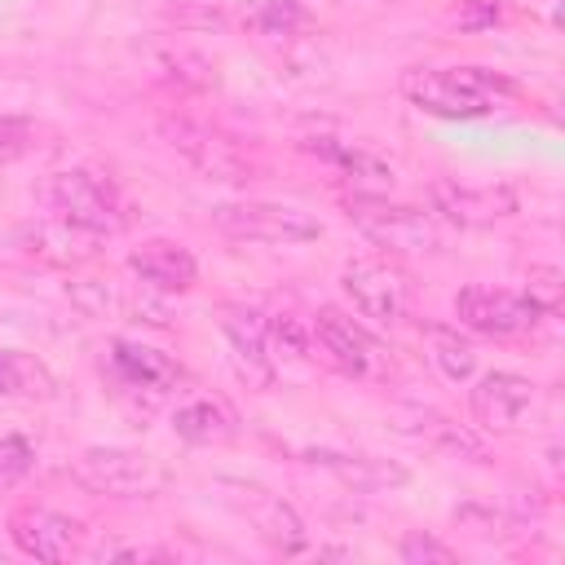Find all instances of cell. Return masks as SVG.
Instances as JSON below:
<instances>
[{
  "label": "cell",
  "mask_w": 565,
  "mask_h": 565,
  "mask_svg": "<svg viewBox=\"0 0 565 565\" xmlns=\"http://www.w3.org/2000/svg\"><path fill=\"white\" fill-rule=\"evenodd\" d=\"M309 340L313 349L349 380H371L380 366V349L366 335V327H358L353 318H344L340 309H318L309 322Z\"/></svg>",
  "instance_id": "cell-13"
},
{
  "label": "cell",
  "mask_w": 565,
  "mask_h": 565,
  "mask_svg": "<svg viewBox=\"0 0 565 565\" xmlns=\"http://www.w3.org/2000/svg\"><path fill=\"white\" fill-rule=\"evenodd\" d=\"M402 97L437 119H486L521 97V88L490 66H406Z\"/></svg>",
  "instance_id": "cell-1"
},
{
  "label": "cell",
  "mask_w": 565,
  "mask_h": 565,
  "mask_svg": "<svg viewBox=\"0 0 565 565\" xmlns=\"http://www.w3.org/2000/svg\"><path fill=\"white\" fill-rule=\"evenodd\" d=\"M225 490H230V503L252 521V530H256L274 552L296 556V552L309 547V530H305L300 512H296L282 494H274V490H265V486H256V481H225Z\"/></svg>",
  "instance_id": "cell-10"
},
{
  "label": "cell",
  "mask_w": 565,
  "mask_h": 565,
  "mask_svg": "<svg viewBox=\"0 0 565 565\" xmlns=\"http://www.w3.org/2000/svg\"><path fill=\"white\" fill-rule=\"evenodd\" d=\"M31 141H35V128H31L26 119H18V115H0V163L22 159V154L31 150Z\"/></svg>",
  "instance_id": "cell-27"
},
{
  "label": "cell",
  "mask_w": 565,
  "mask_h": 565,
  "mask_svg": "<svg viewBox=\"0 0 565 565\" xmlns=\"http://www.w3.org/2000/svg\"><path fill=\"white\" fill-rule=\"evenodd\" d=\"M106 371L119 384V393L150 397V402L163 397V393H172L177 380H181V366L168 353H159L150 344H137V340H115L106 349Z\"/></svg>",
  "instance_id": "cell-15"
},
{
  "label": "cell",
  "mask_w": 565,
  "mask_h": 565,
  "mask_svg": "<svg viewBox=\"0 0 565 565\" xmlns=\"http://www.w3.org/2000/svg\"><path fill=\"white\" fill-rule=\"evenodd\" d=\"M212 225L234 238V243H269V247H287V243H309L322 234L318 216H309L305 207L291 203H265V199H243V203H221L212 207Z\"/></svg>",
  "instance_id": "cell-5"
},
{
  "label": "cell",
  "mask_w": 565,
  "mask_h": 565,
  "mask_svg": "<svg viewBox=\"0 0 565 565\" xmlns=\"http://www.w3.org/2000/svg\"><path fill=\"white\" fill-rule=\"evenodd\" d=\"M9 539L18 543V552L35 556V561H71L79 552L84 525L66 512L40 508V503H22L9 512Z\"/></svg>",
  "instance_id": "cell-14"
},
{
  "label": "cell",
  "mask_w": 565,
  "mask_h": 565,
  "mask_svg": "<svg viewBox=\"0 0 565 565\" xmlns=\"http://www.w3.org/2000/svg\"><path fill=\"white\" fill-rule=\"evenodd\" d=\"M71 477L93 490V494H115V499H146L168 486V468L128 446H88L71 459Z\"/></svg>",
  "instance_id": "cell-4"
},
{
  "label": "cell",
  "mask_w": 565,
  "mask_h": 565,
  "mask_svg": "<svg viewBox=\"0 0 565 565\" xmlns=\"http://www.w3.org/2000/svg\"><path fill=\"white\" fill-rule=\"evenodd\" d=\"M313 463L340 472L344 481L362 486V490H375V486H402L406 481V468L388 463V459H375V455H335V450H313L309 455Z\"/></svg>",
  "instance_id": "cell-20"
},
{
  "label": "cell",
  "mask_w": 565,
  "mask_h": 565,
  "mask_svg": "<svg viewBox=\"0 0 565 565\" xmlns=\"http://www.w3.org/2000/svg\"><path fill=\"white\" fill-rule=\"evenodd\" d=\"M243 26L265 40H287L309 26V9L300 0H252L243 4Z\"/></svg>",
  "instance_id": "cell-21"
},
{
  "label": "cell",
  "mask_w": 565,
  "mask_h": 565,
  "mask_svg": "<svg viewBox=\"0 0 565 565\" xmlns=\"http://www.w3.org/2000/svg\"><path fill=\"white\" fill-rule=\"evenodd\" d=\"M534 402H539L534 380H525L516 371H486L468 388V411H472L477 428H486V433H521Z\"/></svg>",
  "instance_id": "cell-9"
},
{
  "label": "cell",
  "mask_w": 565,
  "mask_h": 565,
  "mask_svg": "<svg viewBox=\"0 0 565 565\" xmlns=\"http://www.w3.org/2000/svg\"><path fill=\"white\" fill-rule=\"evenodd\" d=\"M450 18H455L459 26H468V31H477V26H494V22H499V4H494V0H463Z\"/></svg>",
  "instance_id": "cell-28"
},
{
  "label": "cell",
  "mask_w": 565,
  "mask_h": 565,
  "mask_svg": "<svg viewBox=\"0 0 565 565\" xmlns=\"http://www.w3.org/2000/svg\"><path fill=\"white\" fill-rule=\"evenodd\" d=\"M428 349H433V366H437L450 384L472 380L477 353H472V344L459 335V327H428Z\"/></svg>",
  "instance_id": "cell-23"
},
{
  "label": "cell",
  "mask_w": 565,
  "mask_h": 565,
  "mask_svg": "<svg viewBox=\"0 0 565 565\" xmlns=\"http://www.w3.org/2000/svg\"><path fill=\"white\" fill-rule=\"evenodd\" d=\"M340 287H344V296L353 300V309L371 327H393L406 313V278H402V269L393 260L375 256V252L349 256L344 269H340Z\"/></svg>",
  "instance_id": "cell-7"
},
{
  "label": "cell",
  "mask_w": 565,
  "mask_h": 565,
  "mask_svg": "<svg viewBox=\"0 0 565 565\" xmlns=\"http://www.w3.org/2000/svg\"><path fill=\"white\" fill-rule=\"evenodd\" d=\"M128 269L137 274L141 287L163 296H181L199 282V260L177 238H146L141 247L128 252Z\"/></svg>",
  "instance_id": "cell-16"
},
{
  "label": "cell",
  "mask_w": 565,
  "mask_h": 565,
  "mask_svg": "<svg viewBox=\"0 0 565 565\" xmlns=\"http://www.w3.org/2000/svg\"><path fill=\"white\" fill-rule=\"evenodd\" d=\"M26 252L49 260V265H84V260H93L102 252V238L79 230V225H71V221H62V216H49V221L26 230Z\"/></svg>",
  "instance_id": "cell-17"
},
{
  "label": "cell",
  "mask_w": 565,
  "mask_h": 565,
  "mask_svg": "<svg viewBox=\"0 0 565 565\" xmlns=\"http://www.w3.org/2000/svg\"><path fill=\"white\" fill-rule=\"evenodd\" d=\"M561 291H565V282H561V269H552V265H534V269L525 274V287H521L525 305H530L539 318H547V313L561 309Z\"/></svg>",
  "instance_id": "cell-24"
},
{
  "label": "cell",
  "mask_w": 565,
  "mask_h": 565,
  "mask_svg": "<svg viewBox=\"0 0 565 565\" xmlns=\"http://www.w3.org/2000/svg\"><path fill=\"white\" fill-rule=\"evenodd\" d=\"M221 335H225V349H230V366L234 375L265 393L274 388V349H269V327H265V313L247 309V305H221Z\"/></svg>",
  "instance_id": "cell-8"
},
{
  "label": "cell",
  "mask_w": 565,
  "mask_h": 565,
  "mask_svg": "<svg viewBox=\"0 0 565 565\" xmlns=\"http://www.w3.org/2000/svg\"><path fill=\"white\" fill-rule=\"evenodd\" d=\"M31 463H35L31 441L18 437V433H4V437H0V490L18 486V481L31 472Z\"/></svg>",
  "instance_id": "cell-25"
},
{
  "label": "cell",
  "mask_w": 565,
  "mask_h": 565,
  "mask_svg": "<svg viewBox=\"0 0 565 565\" xmlns=\"http://www.w3.org/2000/svg\"><path fill=\"white\" fill-rule=\"evenodd\" d=\"M455 318L459 327L477 331V335H490V340H508V335H521L539 322V313L525 305L521 291H508V287H486V282H472L455 296Z\"/></svg>",
  "instance_id": "cell-11"
},
{
  "label": "cell",
  "mask_w": 565,
  "mask_h": 565,
  "mask_svg": "<svg viewBox=\"0 0 565 565\" xmlns=\"http://www.w3.org/2000/svg\"><path fill=\"white\" fill-rule=\"evenodd\" d=\"M163 137H168V146L194 168V172H203L207 181H230V185H238V181H247L252 177V159L243 154V146L230 137V132H221L216 124H207V119H190V115H168L163 119Z\"/></svg>",
  "instance_id": "cell-6"
},
{
  "label": "cell",
  "mask_w": 565,
  "mask_h": 565,
  "mask_svg": "<svg viewBox=\"0 0 565 565\" xmlns=\"http://www.w3.org/2000/svg\"><path fill=\"white\" fill-rule=\"evenodd\" d=\"M309 154H318V159H327V163H335L349 181H362V185H393V168L388 163H380L375 154H366V150H358V146H344V141H335V137H309V141H300Z\"/></svg>",
  "instance_id": "cell-19"
},
{
  "label": "cell",
  "mask_w": 565,
  "mask_h": 565,
  "mask_svg": "<svg viewBox=\"0 0 565 565\" xmlns=\"http://www.w3.org/2000/svg\"><path fill=\"white\" fill-rule=\"evenodd\" d=\"M172 433L181 441H190V446H221V441H230L238 433V419L216 397H190V402H181L172 411Z\"/></svg>",
  "instance_id": "cell-18"
},
{
  "label": "cell",
  "mask_w": 565,
  "mask_h": 565,
  "mask_svg": "<svg viewBox=\"0 0 565 565\" xmlns=\"http://www.w3.org/2000/svg\"><path fill=\"white\" fill-rule=\"evenodd\" d=\"M428 203H433V216L459 230H481V225L516 216V194L508 185H459V181L437 177L428 185Z\"/></svg>",
  "instance_id": "cell-12"
},
{
  "label": "cell",
  "mask_w": 565,
  "mask_h": 565,
  "mask_svg": "<svg viewBox=\"0 0 565 565\" xmlns=\"http://www.w3.org/2000/svg\"><path fill=\"white\" fill-rule=\"evenodd\" d=\"M397 556H402L406 565H424V561H437V565H446V561H455V547H446L441 539H433V534H424V530H411V534L402 539Z\"/></svg>",
  "instance_id": "cell-26"
},
{
  "label": "cell",
  "mask_w": 565,
  "mask_h": 565,
  "mask_svg": "<svg viewBox=\"0 0 565 565\" xmlns=\"http://www.w3.org/2000/svg\"><path fill=\"white\" fill-rule=\"evenodd\" d=\"M40 199H44L49 216H62L97 238H110L128 225V207H124V194L115 190V181L102 172H88V168L49 172L40 181Z\"/></svg>",
  "instance_id": "cell-2"
},
{
  "label": "cell",
  "mask_w": 565,
  "mask_h": 565,
  "mask_svg": "<svg viewBox=\"0 0 565 565\" xmlns=\"http://www.w3.org/2000/svg\"><path fill=\"white\" fill-rule=\"evenodd\" d=\"M349 221L388 256H424L441 247V225L433 212L411 207V203H388L380 194H349L344 199Z\"/></svg>",
  "instance_id": "cell-3"
},
{
  "label": "cell",
  "mask_w": 565,
  "mask_h": 565,
  "mask_svg": "<svg viewBox=\"0 0 565 565\" xmlns=\"http://www.w3.org/2000/svg\"><path fill=\"white\" fill-rule=\"evenodd\" d=\"M0 397H53V375L35 358L0 349Z\"/></svg>",
  "instance_id": "cell-22"
}]
</instances>
